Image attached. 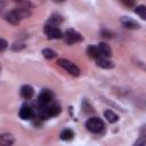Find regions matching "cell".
<instances>
[{
	"mask_svg": "<svg viewBox=\"0 0 146 146\" xmlns=\"http://www.w3.org/2000/svg\"><path fill=\"white\" fill-rule=\"evenodd\" d=\"M96 64H97V66H99L102 68H106V70H110V68L114 67V63L112 60L107 59V58H104V57L96 59Z\"/></svg>",
	"mask_w": 146,
	"mask_h": 146,
	"instance_id": "7c38bea8",
	"label": "cell"
},
{
	"mask_svg": "<svg viewBox=\"0 0 146 146\" xmlns=\"http://www.w3.org/2000/svg\"><path fill=\"white\" fill-rule=\"evenodd\" d=\"M73 137H74V132H73V130L70 129V128H66V129H64V130L60 132V138H62L63 140L68 141V140H72Z\"/></svg>",
	"mask_w": 146,
	"mask_h": 146,
	"instance_id": "2e32d148",
	"label": "cell"
},
{
	"mask_svg": "<svg viewBox=\"0 0 146 146\" xmlns=\"http://www.w3.org/2000/svg\"><path fill=\"white\" fill-rule=\"evenodd\" d=\"M7 46H8L7 41H6L5 39H1V48H0V51L3 52V51L6 50V48H7Z\"/></svg>",
	"mask_w": 146,
	"mask_h": 146,
	"instance_id": "7402d4cb",
	"label": "cell"
},
{
	"mask_svg": "<svg viewBox=\"0 0 146 146\" xmlns=\"http://www.w3.org/2000/svg\"><path fill=\"white\" fill-rule=\"evenodd\" d=\"M21 96L24 98V99H31L32 97H33V95H34V90H33V88L31 87V86H27V84H25V86H23L22 88H21Z\"/></svg>",
	"mask_w": 146,
	"mask_h": 146,
	"instance_id": "30bf717a",
	"label": "cell"
},
{
	"mask_svg": "<svg viewBox=\"0 0 146 146\" xmlns=\"http://www.w3.org/2000/svg\"><path fill=\"white\" fill-rule=\"evenodd\" d=\"M124 5H127V6H132L133 5V2H123Z\"/></svg>",
	"mask_w": 146,
	"mask_h": 146,
	"instance_id": "d4e9b609",
	"label": "cell"
},
{
	"mask_svg": "<svg viewBox=\"0 0 146 146\" xmlns=\"http://www.w3.org/2000/svg\"><path fill=\"white\" fill-rule=\"evenodd\" d=\"M31 15V10L27 7H21V8H15L10 11H8L5 15V18L7 22H9L13 25H18L23 18H26Z\"/></svg>",
	"mask_w": 146,
	"mask_h": 146,
	"instance_id": "6da1fadb",
	"label": "cell"
},
{
	"mask_svg": "<svg viewBox=\"0 0 146 146\" xmlns=\"http://www.w3.org/2000/svg\"><path fill=\"white\" fill-rule=\"evenodd\" d=\"M42 55H43V57L47 58V59H52V58L56 57V52H55L54 50L49 49V48L43 49V50H42Z\"/></svg>",
	"mask_w": 146,
	"mask_h": 146,
	"instance_id": "d6986e66",
	"label": "cell"
},
{
	"mask_svg": "<svg viewBox=\"0 0 146 146\" xmlns=\"http://www.w3.org/2000/svg\"><path fill=\"white\" fill-rule=\"evenodd\" d=\"M62 22H63V17H62L60 15H58V14H55V15H52V16L49 18L48 24L54 25V26H57V25H59Z\"/></svg>",
	"mask_w": 146,
	"mask_h": 146,
	"instance_id": "e0dca14e",
	"label": "cell"
},
{
	"mask_svg": "<svg viewBox=\"0 0 146 146\" xmlns=\"http://www.w3.org/2000/svg\"><path fill=\"white\" fill-rule=\"evenodd\" d=\"M141 137H145L146 138V128H143L141 129Z\"/></svg>",
	"mask_w": 146,
	"mask_h": 146,
	"instance_id": "cb8c5ba5",
	"label": "cell"
},
{
	"mask_svg": "<svg viewBox=\"0 0 146 146\" xmlns=\"http://www.w3.org/2000/svg\"><path fill=\"white\" fill-rule=\"evenodd\" d=\"M43 32L47 35V38L50 39V40H52V39H62L64 36L63 32L57 26H54V25H50V24H46L44 25Z\"/></svg>",
	"mask_w": 146,
	"mask_h": 146,
	"instance_id": "5b68a950",
	"label": "cell"
},
{
	"mask_svg": "<svg viewBox=\"0 0 146 146\" xmlns=\"http://www.w3.org/2000/svg\"><path fill=\"white\" fill-rule=\"evenodd\" d=\"M24 47H25L24 43H14V44L11 46V49H13L14 51H19V50H22Z\"/></svg>",
	"mask_w": 146,
	"mask_h": 146,
	"instance_id": "44dd1931",
	"label": "cell"
},
{
	"mask_svg": "<svg viewBox=\"0 0 146 146\" xmlns=\"http://www.w3.org/2000/svg\"><path fill=\"white\" fill-rule=\"evenodd\" d=\"M64 39L65 41L68 43V44H73V43H78V42H81L83 40V36L78 33L76 31L72 30V29H68L65 34H64Z\"/></svg>",
	"mask_w": 146,
	"mask_h": 146,
	"instance_id": "52a82bcc",
	"label": "cell"
},
{
	"mask_svg": "<svg viewBox=\"0 0 146 146\" xmlns=\"http://www.w3.org/2000/svg\"><path fill=\"white\" fill-rule=\"evenodd\" d=\"M98 49H99V51H100L102 57L106 58V57L112 56V49H111V47H110L107 43H105V42H100V43L98 44Z\"/></svg>",
	"mask_w": 146,
	"mask_h": 146,
	"instance_id": "4fadbf2b",
	"label": "cell"
},
{
	"mask_svg": "<svg viewBox=\"0 0 146 146\" xmlns=\"http://www.w3.org/2000/svg\"><path fill=\"white\" fill-rule=\"evenodd\" d=\"M120 22H121V24H122L125 29H129V30H137V29H139V27H140L139 23H138L137 21L132 19L131 17L123 16V17H121Z\"/></svg>",
	"mask_w": 146,
	"mask_h": 146,
	"instance_id": "ba28073f",
	"label": "cell"
},
{
	"mask_svg": "<svg viewBox=\"0 0 146 146\" xmlns=\"http://www.w3.org/2000/svg\"><path fill=\"white\" fill-rule=\"evenodd\" d=\"M132 146H146V138H145V137H139V138L133 143Z\"/></svg>",
	"mask_w": 146,
	"mask_h": 146,
	"instance_id": "ffe728a7",
	"label": "cell"
},
{
	"mask_svg": "<svg viewBox=\"0 0 146 146\" xmlns=\"http://www.w3.org/2000/svg\"><path fill=\"white\" fill-rule=\"evenodd\" d=\"M102 34H103L105 38H111V35H112V33L108 32V31H106V30H103V31H102Z\"/></svg>",
	"mask_w": 146,
	"mask_h": 146,
	"instance_id": "603a6c76",
	"label": "cell"
},
{
	"mask_svg": "<svg viewBox=\"0 0 146 146\" xmlns=\"http://www.w3.org/2000/svg\"><path fill=\"white\" fill-rule=\"evenodd\" d=\"M104 116H105V119H106L110 123H114V122H116V121L119 120V116H117L113 111H111V110H106V111L104 112Z\"/></svg>",
	"mask_w": 146,
	"mask_h": 146,
	"instance_id": "9a60e30c",
	"label": "cell"
},
{
	"mask_svg": "<svg viewBox=\"0 0 146 146\" xmlns=\"http://www.w3.org/2000/svg\"><path fill=\"white\" fill-rule=\"evenodd\" d=\"M135 13H136L139 17H141L143 19H146V6H143V5L137 6V7L135 8Z\"/></svg>",
	"mask_w": 146,
	"mask_h": 146,
	"instance_id": "ac0fdd59",
	"label": "cell"
},
{
	"mask_svg": "<svg viewBox=\"0 0 146 146\" xmlns=\"http://www.w3.org/2000/svg\"><path fill=\"white\" fill-rule=\"evenodd\" d=\"M38 112L36 115L40 119H48L51 116H56L60 113V106L58 104H49L46 106H38Z\"/></svg>",
	"mask_w": 146,
	"mask_h": 146,
	"instance_id": "7a4b0ae2",
	"label": "cell"
},
{
	"mask_svg": "<svg viewBox=\"0 0 146 146\" xmlns=\"http://www.w3.org/2000/svg\"><path fill=\"white\" fill-rule=\"evenodd\" d=\"M18 115H19V117L22 120H30V119H32L34 116V111L30 106L23 105L18 111Z\"/></svg>",
	"mask_w": 146,
	"mask_h": 146,
	"instance_id": "9c48e42d",
	"label": "cell"
},
{
	"mask_svg": "<svg viewBox=\"0 0 146 146\" xmlns=\"http://www.w3.org/2000/svg\"><path fill=\"white\" fill-rule=\"evenodd\" d=\"M15 141V138L10 133H2L0 137V146H11Z\"/></svg>",
	"mask_w": 146,
	"mask_h": 146,
	"instance_id": "8fae6325",
	"label": "cell"
},
{
	"mask_svg": "<svg viewBox=\"0 0 146 146\" xmlns=\"http://www.w3.org/2000/svg\"><path fill=\"white\" fill-rule=\"evenodd\" d=\"M52 99H54V94H52V91L49 90V89H44V90H42V91L39 94L36 104H38V106H46V105L51 104Z\"/></svg>",
	"mask_w": 146,
	"mask_h": 146,
	"instance_id": "8992f818",
	"label": "cell"
},
{
	"mask_svg": "<svg viewBox=\"0 0 146 146\" xmlns=\"http://www.w3.org/2000/svg\"><path fill=\"white\" fill-rule=\"evenodd\" d=\"M86 128L94 133H99L104 130V122L99 117H90L86 122Z\"/></svg>",
	"mask_w": 146,
	"mask_h": 146,
	"instance_id": "3957f363",
	"label": "cell"
},
{
	"mask_svg": "<svg viewBox=\"0 0 146 146\" xmlns=\"http://www.w3.org/2000/svg\"><path fill=\"white\" fill-rule=\"evenodd\" d=\"M57 64H58L60 67H63L65 71H67L71 75L78 76V75L80 74V68H79L75 64H73L72 62H70V60H67V59L59 58V59L57 60Z\"/></svg>",
	"mask_w": 146,
	"mask_h": 146,
	"instance_id": "277c9868",
	"label": "cell"
},
{
	"mask_svg": "<svg viewBox=\"0 0 146 146\" xmlns=\"http://www.w3.org/2000/svg\"><path fill=\"white\" fill-rule=\"evenodd\" d=\"M87 54L91 57V58H95V59H98V58H102V55H100V51L98 49V46H88L87 48Z\"/></svg>",
	"mask_w": 146,
	"mask_h": 146,
	"instance_id": "5bb4252c",
	"label": "cell"
}]
</instances>
